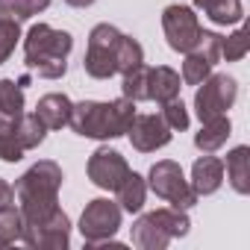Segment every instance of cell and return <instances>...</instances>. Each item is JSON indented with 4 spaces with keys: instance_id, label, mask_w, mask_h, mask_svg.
<instances>
[{
    "instance_id": "f546056e",
    "label": "cell",
    "mask_w": 250,
    "mask_h": 250,
    "mask_svg": "<svg viewBox=\"0 0 250 250\" xmlns=\"http://www.w3.org/2000/svg\"><path fill=\"white\" fill-rule=\"evenodd\" d=\"M18 42H21V24L0 18V65L12 56V50H15Z\"/></svg>"
},
{
    "instance_id": "9c48e42d",
    "label": "cell",
    "mask_w": 250,
    "mask_h": 250,
    "mask_svg": "<svg viewBox=\"0 0 250 250\" xmlns=\"http://www.w3.org/2000/svg\"><path fill=\"white\" fill-rule=\"evenodd\" d=\"M21 241L36 250H65L71 244V218L56 209L47 221L21 227Z\"/></svg>"
},
{
    "instance_id": "f1b7e54d",
    "label": "cell",
    "mask_w": 250,
    "mask_h": 250,
    "mask_svg": "<svg viewBox=\"0 0 250 250\" xmlns=\"http://www.w3.org/2000/svg\"><path fill=\"white\" fill-rule=\"evenodd\" d=\"M162 121L171 127V133H183V130H188V109H186V103L180 100V97H174V100H168V103H162Z\"/></svg>"
},
{
    "instance_id": "8992f818",
    "label": "cell",
    "mask_w": 250,
    "mask_h": 250,
    "mask_svg": "<svg viewBox=\"0 0 250 250\" xmlns=\"http://www.w3.org/2000/svg\"><path fill=\"white\" fill-rule=\"evenodd\" d=\"M147 180H150L153 194L162 197V200H168L174 209H191V206L197 203V194H194L191 183L183 177V168H180L177 162H171V159L156 162V165L150 168Z\"/></svg>"
},
{
    "instance_id": "6da1fadb",
    "label": "cell",
    "mask_w": 250,
    "mask_h": 250,
    "mask_svg": "<svg viewBox=\"0 0 250 250\" xmlns=\"http://www.w3.org/2000/svg\"><path fill=\"white\" fill-rule=\"evenodd\" d=\"M59 188H62V168L53 159H42L30 171H24L15 183L21 227L47 221L59 209Z\"/></svg>"
},
{
    "instance_id": "1f68e13d",
    "label": "cell",
    "mask_w": 250,
    "mask_h": 250,
    "mask_svg": "<svg viewBox=\"0 0 250 250\" xmlns=\"http://www.w3.org/2000/svg\"><path fill=\"white\" fill-rule=\"evenodd\" d=\"M68 6H74V9H85V6H91L94 0H65Z\"/></svg>"
},
{
    "instance_id": "7c38bea8",
    "label": "cell",
    "mask_w": 250,
    "mask_h": 250,
    "mask_svg": "<svg viewBox=\"0 0 250 250\" xmlns=\"http://www.w3.org/2000/svg\"><path fill=\"white\" fill-rule=\"evenodd\" d=\"M133 147L139 153H153L159 147H165L171 142V127L162 121V115H136L133 124H130V130H127Z\"/></svg>"
},
{
    "instance_id": "484cf974",
    "label": "cell",
    "mask_w": 250,
    "mask_h": 250,
    "mask_svg": "<svg viewBox=\"0 0 250 250\" xmlns=\"http://www.w3.org/2000/svg\"><path fill=\"white\" fill-rule=\"evenodd\" d=\"M247 50H250V36H247V30H235L232 36H221V59H227V62H238V59H244L247 56Z\"/></svg>"
},
{
    "instance_id": "44dd1931",
    "label": "cell",
    "mask_w": 250,
    "mask_h": 250,
    "mask_svg": "<svg viewBox=\"0 0 250 250\" xmlns=\"http://www.w3.org/2000/svg\"><path fill=\"white\" fill-rule=\"evenodd\" d=\"M15 121H18V118H9V115L0 112V159H3V162H18V159H24V153H27V150L21 147V142H18Z\"/></svg>"
},
{
    "instance_id": "ac0fdd59",
    "label": "cell",
    "mask_w": 250,
    "mask_h": 250,
    "mask_svg": "<svg viewBox=\"0 0 250 250\" xmlns=\"http://www.w3.org/2000/svg\"><path fill=\"white\" fill-rule=\"evenodd\" d=\"M227 177L238 194H250V147H232L227 153Z\"/></svg>"
},
{
    "instance_id": "d6986e66",
    "label": "cell",
    "mask_w": 250,
    "mask_h": 250,
    "mask_svg": "<svg viewBox=\"0 0 250 250\" xmlns=\"http://www.w3.org/2000/svg\"><path fill=\"white\" fill-rule=\"evenodd\" d=\"M115 191H118V206H121V212H142L145 197H147V183H145V177H139L136 171H130Z\"/></svg>"
},
{
    "instance_id": "cb8c5ba5",
    "label": "cell",
    "mask_w": 250,
    "mask_h": 250,
    "mask_svg": "<svg viewBox=\"0 0 250 250\" xmlns=\"http://www.w3.org/2000/svg\"><path fill=\"white\" fill-rule=\"evenodd\" d=\"M142 62H145V50H142V44H139L136 39H130V36H124V39H121V44H118L115 71H118V74H127V71L139 68Z\"/></svg>"
},
{
    "instance_id": "603a6c76",
    "label": "cell",
    "mask_w": 250,
    "mask_h": 250,
    "mask_svg": "<svg viewBox=\"0 0 250 250\" xmlns=\"http://www.w3.org/2000/svg\"><path fill=\"white\" fill-rule=\"evenodd\" d=\"M147 77H150V68H147L145 62H142L139 68L127 71V74H124V83H121V91H124V97H130L133 103L150 100V94H147Z\"/></svg>"
},
{
    "instance_id": "4fadbf2b",
    "label": "cell",
    "mask_w": 250,
    "mask_h": 250,
    "mask_svg": "<svg viewBox=\"0 0 250 250\" xmlns=\"http://www.w3.org/2000/svg\"><path fill=\"white\" fill-rule=\"evenodd\" d=\"M224 183V162L218 156H203L194 162L191 168V188L197 197H206V194H215Z\"/></svg>"
},
{
    "instance_id": "9a60e30c",
    "label": "cell",
    "mask_w": 250,
    "mask_h": 250,
    "mask_svg": "<svg viewBox=\"0 0 250 250\" xmlns=\"http://www.w3.org/2000/svg\"><path fill=\"white\" fill-rule=\"evenodd\" d=\"M180 88H183V80L174 68L168 65H159V68H150V77H147V94L150 100H156L159 106L180 97Z\"/></svg>"
},
{
    "instance_id": "ffe728a7",
    "label": "cell",
    "mask_w": 250,
    "mask_h": 250,
    "mask_svg": "<svg viewBox=\"0 0 250 250\" xmlns=\"http://www.w3.org/2000/svg\"><path fill=\"white\" fill-rule=\"evenodd\" d=\"M15 133H18L21 147H24V150H33V147H39V145L44 142L47 127L42 124V118H39L36 112H21L18 121H15Z\"/></svg>"
},
{
    "instance_id": "7a4b0ae2",
    "label": "cell",
    "mask_w": 250,
    "mask_h": 250,
    "mask_svg": "<svg viewBox=\"0 0 250 250\" xmlns=\"http://www.w3.org/2000/svg\"><path fill=\"white\" fill-rule=\"evenodd\" d=\"M136 118V103L130 97H118L109 103L100 100H83L71 106V118H68V127L77 136L85 139H118V136H127L130 124Z\"/></svg>"
},
{
    "instance_id": "4316f807",
    "label": "cell",
    "mask_w": 250,
    "mask_h": 250,
    "mask_svg": "<svg viewBox=\"0 0 250 250\" xmlns=\"http://www.w3.org/2000/svg\"><path fill=\"white\" fill-rule=\"evenodd\" d=\"M212 62H206L203 56H197L194 50H188L186 53V62H183V83H188V85H200L209 74H212Z\"/></svg>"
},
{
    "instance_id": "52a82bcc",
    "label": "cell",
    "mask_w": 250,
    "mask_h": 250,
    "mask_svg": "<svg viewBox=\"0 0 250 250\" xmlns=\"http://www.w3.org/2000/svg\"><path fill=\"white\" fill-rule=\"evenodd\" d=\"M235 94H238V85H235L232 77H227V74H215L212 77L209 74L200 83L197 94H194V112H197L200 124L227 115V109L235 103Z\"/></svg>"
},
{
    "instance_id": "7402d4cb",
    "label": "cell",
    "mask_w": 250,
    "mask_h": 250,
    "mask_svg": "<svg viewBox=\"0 0 250 250\" xmlns=\"http://www.w3.org/2000/svg\"><path fill=\"white\" fill-rule=\"evenodd\" d=\"M50 6V0H0V18L6 21H27Z\"/></svg>"
},
{
    "instance_id": "4dcf8cb0",
    "label": "cell",
    "mask_w": 250,
    "mask_h": 250,
    "mask_svg": "<svg viewBox=\"0 0 250 250\" xmlns=\"http://www.w3.org/2000/svg\"><path fill=\"white\" fill-rule=\"evenodd\" d=\"M6 206H15V188L6 180H0V209H6Z\"/></svg>"
},
{
    "instance_id": "d4e9b609",
    "label": "cell",
    "mask_w": 250,
    "mask_h": 250,
    "mask_svg": "<svg viewBox=\"0 0 250 250\" xmlns=\"http://www.w3.org/2000/svg\"><path fill=\"white\" fill-rule=\"evenodd\" d=\"M0 112L18 118L24 112V88L15 80H0Z\"/></svg>"
},
{
    "instance_id": "3957f363",
    "label": "cell",
    "mask_w": 250,
    "mask_h": 250,
    "mask_svg": "<svg viewBox=\"0 0 250 250\" xmlns=\"http://www.w3.org/2000/svg\"><path fill=\"white\" fill-rule=\"evenodd\" d=\"M74 47L71 33L53 30L50 24H36L24 36V59L27 68H33L39 77L59 80L68 71V53Z\"/></svg>"
},
{
    "instance_id": "83f0119b",
    "label": "cell",
    "mask_w": 250,
    "mask_h": 250,
    "mask_svg": "<svg viewBox=\"0 0 250 250\" xmlns=\"http://www.w3.org/2000/svg\"><path fill=\"white\" fill-rule=\"evenodd\" d=\"M21 238V212L15 206L0 209V247Z\"/></svg>"
},
{
    "instance_id": "e0dca14e",
    "label": "cell",
    "mask_w": 250,
    "mask_h": 250,
    "mask_svg": "<svg viewBox=\"0 0 250 250\" xmlns=\"http://www.w3.org/2000/svg\"><path fill=\"white\" fill-rule=\"evenodd\" d=\"M194 6L218 27H227V24H238L244 18V9H241V0H194Z\"/></svg>"
},
{
    "instance_id": "ba28073f",
    "label": "cell",
    "mask_w": 250,
    "mask_h": 250,
    "mask_svg": "<svg viewBox=\"0 0 250 250\" xmlns=\"http://www.w3.org/2000/svg\"><path fill=\"white\" fill-rule=\"evenodd\" d=\"M118 229H121V206L106 200V197L91 200L80 215V232H83L88 247H94L100 241H109Z\"/></svg>"
},
{
    "instance_id": "8fae6325",
    "label": "cell",
    "mask_w": 250,
    "mask_h": 250,
    "mask_svg": "<svg viewBox=\"0 0 250 250\" xmlns=\"http://www.w3.org/2000/svg\"><path fill=\"white\" fill-rule=\"evenodd\" d=\"M130 174V165L118 150H109V147H97L91 156H88V180L97 186V188H106V191H115L124 177Z\"/></svg>"
},
{
    "instance_id": "5b68a950",
    "label": "cell",
    "mask_w": 250,
    "mask_h": 250,
    "mask_svg": "<svg viewBox=\"0 0 250 250\" xmlns=\"http://www.w3.org/2000/svg\"><path fill=\"white\" fill-rule=\"evenodd\" d=\"M124 33L115 30L112 24H97L88 36V50L83 59V68L88 77L94 80H109L115 71V59H118V44H121Z\"/></svg>"
},
{
    "instance_id": "5bb4252c",
    "label": "cell",
    "mask_w": 250,
    "mask_h": 250,
    "mask_svg": "<svg viewBox=\"0 0 250 250\" xmlns=\"http://www.w3.org/2000/svg\"><path fill=\"white\" fill-rule=\"evenodd\" d=\"M71 97L68 94H59V91H53V94H44L42 100H39V106H36V115L42 118V124L47 130H62V127H68V118H71Z\"/></svg>"
},
{
    "instance_id": "277c9868",
    "label": "cell",
    "mask_w": 250,
    "mask_h": 250,
    "mask_svg": "<svg viewBox=\"0 0 250 250\" xmlns=\"http://www.w3.org/2000/svg\"><path fill=\"white\" fill-rule=\"evenodd\" d=\"M188 227H191V221H188L186 209L165 206V209L142 215L133 224V244H139L142 250H162L171 244V238L188 235Z\"/></svg>"
},
{
    "instance_id": "30bf717a",
    "label": "cell",
    "mask_w": 250,
    "mask_h": 250,
    "mask_svg": "<svg viewBox=\"0 0 250 250\" xmlns=\"http://www.w3.org/2000/svg\"><path fill=\"white\" fill-rule=\"evenodd\" d=\"M162 30H165V39L171 44V50L177 53H188L197 39H200V21L194 15V9L188 6H165L162 12Z\"/></svg>"
},
{
    "instance_id": "2e32d148",
    "label": "cell",
    "mask_w": 250,
    "mask_h": 250,
    "mask_svg": "<svg viewBox=\"0 0 250 250\" xmlns=\"http://www.w3.org/2000/svg\"><path fill=\"white\" fill-rule=\"evenodd\" d=\"M229 136H232L229 118H227V115H221V118L203 121L200 133L194 136V145H197V150H203V153H215L218 147H224V145H227V139H229Z\"/></svg>"
}]
</instances>
